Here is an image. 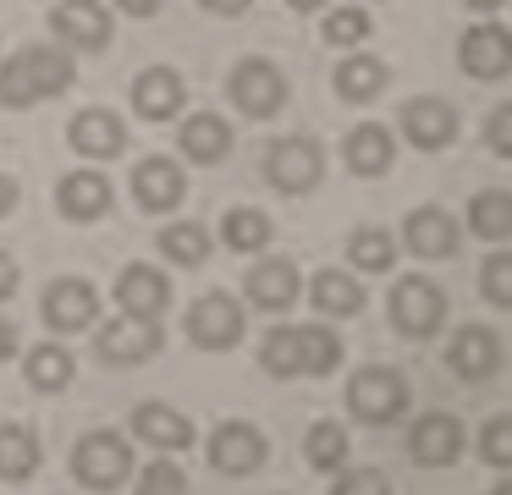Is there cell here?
Here are the masks:
<instances>
[{
    "instance_id": "46",
    "label": "cell",
    "mask_w": 512,
    "mask_h": 495,
    "mask_svg": "<svg viewBox=\"0 0 512 495\" xmlns=\"http://www.w3.org/2000/svg\"><path fill=\"white\" fill-rule=\"evenodd\" d=\"M12 352H17V325L12 319H0V363L12 358Z\"/></svg>"
},
{
    "instance_id": "32",
    "label": "cell",
    "mask_w": 512,
    "mask_h": 495,
    "mask_svg": "<svg viewBox=\"0 0 512 495\" xmlns=\"http://www.w3.org/2000/svg\"><path fill=\"white\" fill-rule=\"evenodd\" d=\"M72 369H78V363H72V352L61 347V341H45V347H34L23 358V374H28V385H34V391H67Z\"/></svg>"
},
{
    "instance_id": "4",
    "label": "cell",
    "mask_w": 512,
    "mask_h": 495,
    "mask_svg": "<svg viewBox=\"0 0 512 495\" xmlns=\"http://www.w3.org/2000/svg\"><path fill=\"white\" fill-rule=\"evenodd\" d=\"M226 94H232V105L243 110V116L270 121V116H281V105H287V77H281L276 61H265V55H248V61L232 66V77H226Z\"/></svg>"
},
{
    "instance_id": "15",
    "label": "cell",
    "mask_w": 512,
    "mask_h": 495,
    "mask_svg": "<svg viewBox=\"0 0 512 495\" xmlns=\"http://www.w3.org/2000/svg\"><path fill=\"white\" fill-rule=\"evenodd\" d=\"M243 292H248V303L265 308V314H287L303 297V270L292 259H281V253H270V259H259L254 270H248Z\"/></svg>"
},
{
    "instance_id": "8",
    "label": "cell",
    "mask_w": 512,
    "mask_h": 495,
    "mask_svg": "<svg viewBox=\"0 0 512 495\" xmlns=\"http://www.w3.org/2000/svg\"><path fill=\"white\" fill-rule=\"evenodd\" d=\"M457 66L479 83H496V77L512 72V28L501 22H468V33L457 39Z\"/></svg>"
},
{
    "instance_id": "39",
    "label": "cell",
    "mask_w": 512,
    "mask_h": 495,
    "mask_svg": "<svg viewBox=\"0 0 512 495\" xmlns=\"http://www.w3.org/2000/svg\"><path fill=\"white\" fill-rule=\"evenodd\" d=\"M479 292H485V303L512 308V248H496L479 264Z\"/></svg>"
},
{
    "instance_id": "26",
    "label": "cell",
    "mask_w": 512,
    "mask_h": 495,
    "mask_svg": "<svg viewBox=\"0 0 512 495\" xmlns=\"http://www.w3.org/2000/svg\"><path fill=\"white\" fill-rule=\"evenodd\" d=\"M309 297H314V308H320V314H336V319H347V314H358V308H364V286H358V275L353 270H336V264L314 270Z\"/></svg>"
},
{
    "instance_id": "17",
    "label": "cell",
    "mask_w": 512,
    "mask_h": 495,
    "mask_svg": "<svg viewBox=\"0 0 512 495\" xmlns=\"http://www.w3.org/2000/svg\"><path fill=\"white\" fill-rule=\"evenodd\" d=\"M116 303H122L127 319L160 325V314L171 308V281L155 270V264H127V270L116 275Z\"/></svg>"
},
{
    "instance_id": "48",
    "label": "cell",
    "mask_w": 512,
    "mask_h": 495,
    "mask_svg": "<svg viewBox=\"0 0 512 495\" xmlns=\"http://www.w3.org/2000/svg\"><path fill=\"white\" fill-rule=\"evenodd\" d=\"M468 6H474V11H479V17H490V11H496V6H501V0H468Z\"/></svg>"
},
{
    "instance_id": "29",
    "label": "cell",
    "mask_w": 512,
    "mask_h": 495,
    "mask_svg": "<svg viewBox=\"0 0 512 495\" xmlns=\"http://www.w3.org/2000/svg\"><path fill=\"white\" fill-rule=\"evenodd\" d=\"M39 468V435L28 424H0V479L23 484Z\"/></svg>"
},
{
    "instance_id": "49",
    "label": "cell",
    "mask_w": 512,
    "mask_h": 495,
    "mask_svg": "<svg viewBox=\"0 0 512 495\" xmlns=\"http://www.w3.org/2000/svg\"><path fill=\"white\" fill-rule=\"evenodd\" d=\"M287 6H292V11H320L325 0H287Z\"/></svg>"
},
{
    "instance_id": "37",
    "label": "cell",
    "mask_w": 512,
    "mask_h": 495,
    "mask_svg": "<svg viewBox=\"0 0 512 495\" xmlns=\"http://www.w3.org/2000/svg\"><path fill=\"white\" fill-rule=\"evenodd\" d=\"M479 462L512 473V413H490L479 424Z\"/></svg>"
},
{
    "instance_id": "22",
    "label": "cell",
    "mask_w": 512,
    "mask_h": 495,
    "mask_svg": "<svg viewBox=\"0 0 512 495\" xmlns=\"http://www.w3.org/2000/svg\"><path fill=\"white\" fill-rule=\"evenodd\" d=\"M133 435L155 451H188L193 446V418L171 402H138L133 407Z\"/></svg>"
},
{
    "instance_id": "43",
    "label": "cell",
    "mask_w": 512,
    "mask_h": 495,
    "mask_svg": "<svg viewBox=\"0 0 512 495\" xmlns=\"http://www.w3.org/2000/svg\"><path fill=\"white\" fill-rule=\"evenodd\" d=\"M204 11H210V17H243L248 6H254V0H199Z\"/></svg>"
},
{
    "instance_id": "16",
    "label": "cell",
    "mask_w": 512,
    "mask_h": 495,
    "mask_svg": "<svg viewBox=\"0 0 512 495\" xmlns=\"http://www.w3.org/2000/svg\"><path fill=\"white\" fill-rule=\"evenodd\" d=\"M457 242H463V226H457V215L441 204H424L402 220V248L419 253V259H452Z\"/></svg>"
},
{
    "instance_id": "35",
    "label": "cell",
    "mask_w": 512,
    "mask_h": 495,
    "mask_svg": "<svg viewBox=\"0 0 512 495\" xmlns=\"http://www.w3.org/2000/svg\"><path fill=\"white\" fill-rule=\"evenodd\" d=\"M259 369L276 380H298L303 374V352H298V325H276L259 341Z\"/></svg>"
},
{
    "instance_id": "38",
    "label": "cell",
    "mask_w": 512,
    "mask_h": 495,
    "mask_svg": "<svg viewBox=\"0 0 512 495\" xmlns=\"http://www.w3.org/2000/svg\"><path fill=\"white\" fill-rule=\"evenodd\" d=\"M369 11L364 6H336L331 17L320 22V33H325V44H342V50H353V44H364L369 39Z\"/></svg>"
},
{
    "instance_id": "14",
    "label": "cell",
    "mask_w": 512,
    "mask_h": 495,
    "mask_svg": "<svg viewBox=\"0 0 512 495\" xmlns=\"http://www.w3.org/2000/svg\"><path fill=\"white\" fill-rule=\"evenodd\" d=\"M463 424H457V413H424L413 418L408 429V457L419 462V468H452L457 457H463Z\"/></svg>"
},
{
    "instance_id": "40",
    "label": "cell",
    "mask_w": 512,
    "mask_h": 495,
    "mask_svg": "<svg viewBox=\"0 0 512 495\" xmlns=\"http://www.w3.org/2000/svg\"><path fill=\"white\" fill-rule=\"evenodd\" d=\"M138 495H188L182 462H149V468L138 473Z\"/></svg>"
},
{
    "instance_id": "11",
    "label": "cell",
    "mask_w": 512,
    "mask_h": 495,
    "mask_svg": "<svg viewBox=\"0 0 512 495\" xmlns=\"http://www.w3.org/2000/svg\"><path fill=\"white\" fill-rule=\"evenodd\" d=\"M39 314H45V325L61 330V336H72V330H89V325H100V292H94L83 275H61V281H50Z\"/></svg>"
},
{
    "instance_id": "47",
    "label": "cell",
    "mask_w": 512,
    "mask_h": 495,
    "mask_svg": "<svg viewBox=\"0 0 512 495\" xmlns=\"http://www.w3.org/2000/svg\"><path fill=\"white\" fill-rule=\"evenodd\" d=\"M17 209V182L12 176H0V215H12Z\"/></svg>"
},
{
    "instance_id": "36",
    "label": "cell",
    "mask_w": 512,
    "mask_h": 495,
    "mask_svg": "<svg viewBox=\"0 0 512 495\" xmlns=\"http://www.w3.org/2000/svg\"><path fill=\"white\" fill-rule=\"evenodd\" d=\"M298 352H303V374L320 380V374H336V363H342V336L331 325H298Z\"/></svg>"
},
{
    "instance_id": "18",
    "label": "cell",
    "mask_w": 512,
    "mask_h": 495,
    "mask_svg": "<svg viewBox=\"0 0 512 495\" xmlns=\"http://www.w3.org/2000/svg\"><path fill=\"white\" fill-rule=\"evenodd\" d=\"M67 143H72V154H83V160H116V154L127 149V127H122L116 110L89 105V110H78V116L67 121Z\"/></svg>"
},
{
    "instance_id": "3",
    "label": "cell",
    "mask_w": 512,
    "mask_h": 495,
    "mask_svg": "<svg viewBox=\"0 0 512 495\" xmlns=\"http://www.w3.org/2000/svg\"><path fill=\"white\" fill-rule=\"evenodd\" d=\"M391 330L408 341H430L435 330L446 325V292L430 281V275H402L397 286H391Z\"/></svg>"
},
{
    "instance_id": "28",
    "label": "cell",
    "mask_w": 512,
    "mask_h": 495,
    "mask_svg": "<svg viewBox=\"0 0 512 495\" xmlns=\"http://www.w3.org/2000/svg\"><path fill=\"white\" fill-rule=\"evenodd\" d=\"M468 231L479 242H507L512 237V187H485L468 198Z\"/></svg>"
},
{
    "instance_id": "20",
    "label": "cell",
    "mask_w": 512,
    "mask_h": 495,
    "mask_svg": "<svg viewBox=\"0 0 512 495\" xmlns=\"http://www.w3.org/2000/svg\"><path fill=\"white\" fill-rule=\"evenodd\" d=\"M182 105H188V83L177 66H144L133 77V110L144 121H171Z\"/></svg>"
},
{
    "instance_id": "41",
    "label": "cell",
    "mask_w": 512,
    "mask_h": 495,
    "mask_svg": "<svg viewBox=\"0 0 512 495\" xmlns=\"http://www.w3.org/2000/svg\"><path fill=\"white\" fill-rule=\"evenodd\" d=\"M331 495H391V479L380 468H342L331 479Z\"/></svg>"
},
{
    "instance_id": "6",
    "label": "cell",
    "mask_w": 512,
    "mask_h": 495,
    "mask_svg": "<svg viewBox=\"0 0 512 495\" xmlns=\"http://www.w3.org/2000/svg\"><path fill=\"white\" fill-rule=\"evenodd\" d=\"M320 176H325V154H320V143L314 138H276L265 149V182L276 187V193H309V187H320Z\"/></svg>"
},
{
    "instance_id": "45",
    "label": "cell",
    "mask_w": 512,
    "mask_h": 495,
    "mask_svg": "<svg viewBox=\"0 0 512 495\" xmlns=\"http://www.w3.org/2000/svg\"><path fill=\"white\" fill-rule=\"evenodd\" d=\"M12 292H17V264L6 259V253H0V303H6Z\"/></svg>"
},
{
    "instance_id": "10",
    "label": "cell",
    "mask_w": 512,
    "mask_h": 495,
    "mask_svg": "<svg viewBox=\"0 0 512 495\" xmlns=\"http://www.w3.org/2000/svg\"><path fill=\"white\" fill-rule=\"evenodd\" d=\"M50 33H56L61 50H105L116 22H111V6H105V0H61V6L50 11Z\"/></svg>"
},
{
    "instance_id": "24",
    "label": "cell",
    "mask_w": 512,
    "mask_h": 495,
    "mask_svg": "<svg viewBox=\"0 0 512 495\" xmlns=\"http://www.w3.org/2000/svg\"><path fill=\"white\" fill-rule=\"evenodd\" d=\"M56 209L67 220H100L105 209H111V182H105L100 171H94V165H83V171H67L56 182Z\"/></svg>"
},
{
    "instance_id": "33",
    "label": "cell",
    "mask_w": 512,
    "mask_h": 495,
    "mask_svg": "<svg viewBox=\"0 0 512 495\" xmlns=\"http://www.w3.org/2000/svg\"><path fill=\"white\" fill-rule=\"evenodd\" d=\"M221 242H226L232 253H265V248H270V215H265V209H248V204L226 209Z\"/></svg>"
},
{
    "instance_id": "25",
    "label": "cell",
    "mask_w": 512,
    "mask_h": 495,
    "mask_svg": "<svg viewBox=\"0 0 512 495\" xmlns=\"http://www.w3.org/2000/svg\"><path fill=\"white\" fill-rule=\"evenodd\" d=\"M177 149L199 165H221L226 154H232V127H226V116H215V110H193L177 127Z\"/></svg>"
},
{
    "instance_id": "23",
    "label": "cell",
    "mask_w": 512,
    "mask_h": 495,
    "mask_svg": "<svg viewBox=\"0 0 512 495\" xmlns=\"http://www.w3.org/2000/svg\"><path fill=\"white\" fill-rule=\"evenodd\" d=\"M342 160L353 176H386L391 160H397V138H391V127H380V121H358L342 138Z\"/></svg>"
},
{
    "instance_id": "5",
    "label": "cell",
    "mask_w": 512,
    "mask_h": 495,
    "mask_svg": "<svg viewBox=\"0 0 512 495\" xmlns=\"http://www.w3.org/2000/svg\"><path fill=\"white\" fill-rule=\"evenodd\" d=\"M72 473H78V484H89V490H116V484H127V473H133V446H127L116 429H94V435H83L78 446H72Z\"/></svg>"
},
{
    "instance_id": "34",
    "label": "cell",
    "mask_w": 512,
    "mask_h": 495,
    "mask_svg": "<svg viewBox=\"0 0 512 495\" xmlns=\"http://www.w3.org/2000/svg\"><path fill=\"white\" fill-rule=\"evenodd\" d=\"M303 457H309L314 473H342L347 462V429L336 424V418H320V424H309V435H303Z\"/></svg>"
},
{
    "instance_id": "27",
    "label": "cell",
    "mask_w": 512,
    "mask_h": 495,
    "mask_svg": "<svg viewBox=\"0 0 512 495\" xmlns=\"http://www.w3.org/2000/svg\"><path fill=\"white\" fill-rule=\"evenodd\" d=\"M391 83V66L380 61V55H347V61H336V94L347 99V105H364V99H375L380 88Z\"/></svg>"
},
{
    "instance_id": "2",
    "label": "cell",
    "mask_w": 512,
    "mask_h": 495,
    "mask_svg": "<svg viewBox=\"0 0 512 495\" xmlns=\"http://www.w3.org/2000/svg\"><path fill=\"white\" fill-rule=\"evenodd\" d=\"M347 413L369 429L397 424V418L408 413V380H402V369H391V363H364V369L347 380Z\"/></svg>"
},
{
    "instance_id": "9",
    "label": "cell",
    "mask_w": 512,
    "mask_h": 495,
    "mask_svg": "<svg viewBox=\"0 0 512 495\" xmlns=\"http://www.w3.org/2000/svg\"><path fill=\"white\" fill-rule=\"evenodd\" d=\"M270 457V440L259 424H248V418H226V424H215L210 435V462L215 473H232V479H243V473H259Z\"/></svg>"
},
{
    "instance_id": "19",
    "label": "cell",
    "mask_w": 512,
    "mask_h": 495,
    "mask_svg": "<svg viewBox=\"0 0 512 495\" xmlns=\"http://www.w3.org/2000/svg\"><path fill=\"white\" fill-rule=\"evenodd\" d=\"M446 363H452L457 380H490L501 369V341L490 325H457L446 341Z\"/></svg>"
},
{
    "instance_id": "31",
    "label": "cell",
    "mask_w": 512,
    "mask_h": 495,
    "mask_svg": "<svg viewBox=\"0 0 512 495\" xmlns=\"http://www.w3.org/2000/svg\"><path fill=\"white\" fill-rule=\"evenodd\" d=\"M155 242H160V253H166L171 264H182V270H199V264L210 259V248H215L210 231H204L199 220H171Z\"/></svg>"
},
{
    "instance_id": "7",
    "label": "cell",
    "mask_w": 512,
    "mask_h": 495,
    "mask_svg": "<svg viewBox=\"0 0 512 495\" xmlns=\"http://www.w3.org/2000/svg\"><path fill=\"white\" fill-rule=\"evenodd\" d=\"M243 330H248V319H243V303H237L232 292L193 297V308H188V341H193V347L226 352V347L243 341Z\"/></svg>"
},
{
    "instance_id": "1",
    "label": "cell",
    "mask_w": 512,
    "mask_h": 495,
    "mask_svg": "<svg viewBox=\"0 0 512 495\" xmlns=\"http://www.w3.org/2000/svg\"><path fill=\"white\" fill-rule=\"evenodd\" d=\"M72 77H78L72 50H61V44H50V39H34L17 55H6V66H0V105L28 110L50 94H67Z\"/></svg>"
},
{
    "instance_id": "30",
    "label": "cell",
    "mask_w": 512,
    "mask_h": 495,
    "mask_svg": "<svg viewBox=\"0 0 512 495\" xmlns=\"http://www.w3.org/2000/svg\"><path fill=\"white\" fill-rule=\"evenodd\" d=\"M347 264H353L358 275H380L397 264V237H391L386 226H353V237H347Z\"/></svg>"
},
{
    "instance_id": "21",
    "label": "cell",
    "mask_w": 512,
    "mask_h": 495,
    "mask_svg": "<svg viewBox=\"0 0 512 495\" xmlns=\"http://www.w3.org/2000/svg\"><path fill=\"white\" fill-rule=\"evenodd\" d=\"M94 352L105 363H144L160 352V325H144V319H111V325H94Z\"/></svg>"
},
{
    "instance_id": "12",
    "label": "cell",
    "mask_w": 512,
    "mask_h": 495,
    "mask_svg": "<svg viewBox=\"0 0 512 495\" xmlns=\"http://www.w3.org/2000/svg\"><path fill=\"white\" fill-rule=\"evenodd\" d=\"M457 127H463V121H457L452 99H441V94H419V99L402 105V138L424 154H441L446 143L457 138Z\"/></svg>"
},
{
    "instance_id": "42",
    "label": "cell",
    "mask_w": 512,
    "mask_h": 495,
    "mask_svg": "<svg viewBox=\"0 0 512 495\" xmlns=\"http://www.w3.org/2000/svg\"><path fill=\"white\" fill-rule=\"evenodd\" d=\"M485 149L496 154V160H512V99H501L485 116Z\"/></svg>"
},
{
    "instance_id": "50",
    "label": "cell",
    "mask_w": 512,
    "mask_h": 495,
    "mask_svg": "<svg viewBox=\"0 0 512 495\" xmlns=\"http://www.w3.org/2000/svg\"><path fill=\"white\" fill-rule=\"evenodd\" d=\"M490 495H512V473H507V479H501V484H496V490H490Z\"/></svg>"
},
{
    "instance_id": "44",
    "label": "cell",
    "mask_w": 512,
    "mask_h": 495,
    "mask_svg": "<svg viewBox=\"0 0 512 495\" xmlns=\"http://www.w3.org/2000/svg\"><path fill=\"white\" fill-rule=\"evenodd\" d=\"M105 6L127 11V17H155V11H160V0H105Z\"/></svg>"
},
{
    "instance_id": "13",
    "label": "cell",
    "mask_w": 512,
    "mask_h": 495,
    "mask_svg": "<svg viewBox=\"0 0 512 495\" xmlns=\"http://www.w3.org/2000/svg\"><path fill=\"white\" fill-rule=\"evenodd\" d=\"M133 198L149 215H166V209H177L188 198V176H182V165L171 154H144L133 165Z\"/></svg>"
}]
</instances>
